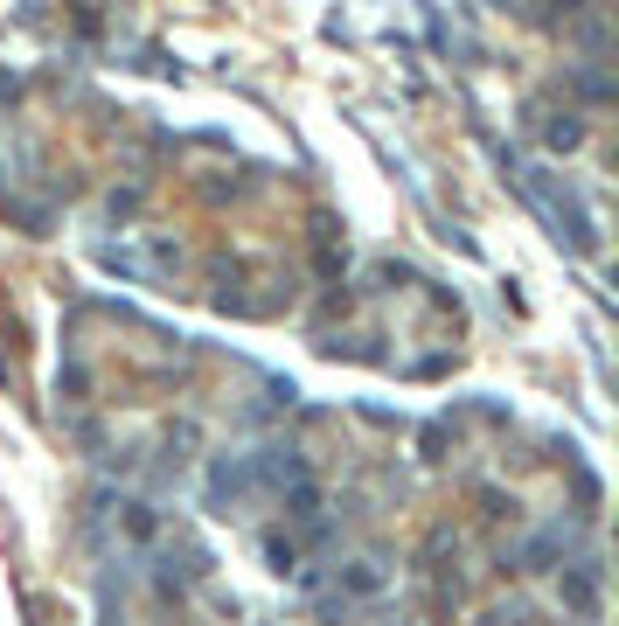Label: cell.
I'll list each match as a JSON object with an SVG mask.
<instances>
[{
  "label": "cell",
  "mask_w": 619,
  "mask_h": 626,
  "mask_svg": "<svg viewBox=\"0 0 619 626\" xmlns=\"http://www.w3.org/2000/svg\"><path fill=\"white\" fill-rule=\"evenodd\" d=\"M578 140H585V126H578V112H557V119L543 126V147H550V154H571Z\"/></svg>",
  "instance_id": "cell-4"
},
{
  "label": "cell",
  "mask_w": 619,
  "mask_h": 626,
  "mask_svg": "<svg viewBox=\"0 0 619 626\" xmlns=\"http://www.w3.org/2000/svg\"><path fill=\"white\" fill-rule=\"evenodd\" d=\"M265 557H272V571H279V578L300 564V550H293V543H279V536H265Z\"/></svg>",
  "instance_id": "cell-6"
},
{
  "label": "cell",
  "mask_w": 619,
  "mask_h": 626,
  "mask_svg": "<svg viewBox=\"0 0 619 626\" xmlns=\"http://www.w3.org/2000/svg\"><path fill=\"white\" fill-rule=\"evenodd\" d=\"M522 557H529V571H550V564L564 557V522H557V529H543V536H529V550H522Z\"/></svg>",
  "instance_id": "cell-5"
},
{
  "label": "cell",
  "mask_w": 619,
  "mask_h": 626,
  "mask_svg": "<svg viewBox=\"0 0 619 626\" xmlns=\"http://www.w3.org/2000/svg\"><path fill=\"white\" fill-rule=\"evenodd\" d=\"M599 578H606V564L585 557V564H571V571L557 578V599H564L578 620H599Z\"/></svg>",
  "instance_id": "cell-3"
},
{
  "label": "cell",
  "mask_w": 619,
  "mask_h": 626,
  "mask_svg": "<svg viewBox=\"0 0 619 626\" xmlns=\"http://www.w3.org/2000/svg\"><path fill=\"white\" fill-rule=\"evenodd\" d=\"M522 195L543 209V223L571 244V251H592L599 244V230H592V209H585V195L564 181V174H550V167H522Z\"/></svg>",
  "instance_id": "cell-1"
},
{
  "label": "cell",
  "mask_w": 619,
  "mask_h": 626,
  "mask_svg": "<svg viewBox=\"0 0 619 626\" xmlns=\"http://www.w3.org/2000/svg\"><path fill=\"white\" fill-rule=\"evenodd\" d=\"M341 585H348V592H376V585H383V571H369V564H348V571H341Z\"/></svg>",
  "instance_id": "cell-7"
},
{
  "label": "cell",
  "mask_w": 619,
  "mask_h": 626,
  "mask_svg": "<svg viewBox=\"0 0 619 626\" xmlns=\"http://www.w3.org/2000/svg\"><path fill=\"white\" fill-rule=\"evenodd\" d=\"M251 487H258L251 453H216L209 473H202V501H209V515H237V508L251 501Z\"/></svg>",
  "instance_id": "cell-2"
}]
</instances>
